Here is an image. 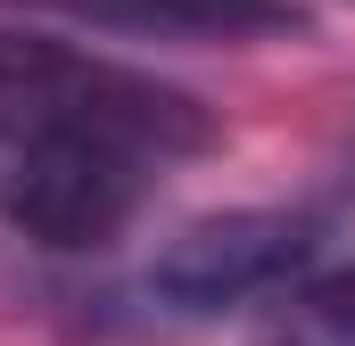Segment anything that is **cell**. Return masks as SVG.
<instances>
[{"label": "cell", "instance_id": "3957f363", "mask_svg": "<svg viewBox=\"0 0 355 346\" xmlns=\"http://www.w3.org/2000/svg\"><path fill=\"white\" fill-rule=\"evenodd\" d=\"M322 248L314 215L289 206H232V215H198L149 264V297L174 313H232L248 297H281Z\"/></svg>", "mask_w": 355, "mask_h": 346}, {"label": "cell", "instance_id": "7a4b0ae2", "mask_svg": "<svg viewBox=\"0 0 355 346\" xmlns=\"http://www.w3.org/2000/svg\"><path fill=\"white\" fill-rule=\"evenodd\" d=\"M166 157H149L141 140H116V132H50L33 149L8 157L0 181V206L25 239L42 248H107L141 198L157 190Z\"/></svg>", "mask_w": 355, "mask_h": 346}, {"label": "cell", "instance_id": "5b68a950", "mask_svg": "<svg viewBox=\"0 0 355 346\" xmlns=\"http://www.w3.org/2000/svg\"><path fill=\"white\" fill-rule=\"evenodd\" d=\"M265 346H355V264L289 289L281 313H272V330H265Z\"/></svg>", "mask_w": 355, "mask_h": 346}, {"label": "cell", "instance_id": "277c9868", "mask_svg": "<svg viewBox=\"0 0 355 346\" xmlns=\"http://www.w3.org/2000/svg\"><path fill=\"white\" fill-rule=\"evenodd\" d=\"M58 8L107 25V33H141V42H281V33H306L297 0H58Z\"/></svg>", "mask_w": 355, "mask_h": 346}, {"label": "cell", "instance_id": "6da1fadb", "mask_svg": "<svg viewBox=\"0 0 355 346\" xmlns=\"http://www.w3.org/2000/svg\"><path fill=\"white\" fill-rule=\"evenodd\" d=\"M50 132H116L166 165L215 149V116L190 91L132 75L116 58H91V50H67L50 33H0V157Z\"/></svg>", "mask_w": 355, "mask_h": 346}]
</instances>
